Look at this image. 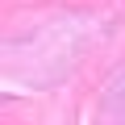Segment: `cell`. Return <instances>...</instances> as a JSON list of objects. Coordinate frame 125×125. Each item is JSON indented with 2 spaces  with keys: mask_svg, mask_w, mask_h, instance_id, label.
<instances>
[]
</instances>
